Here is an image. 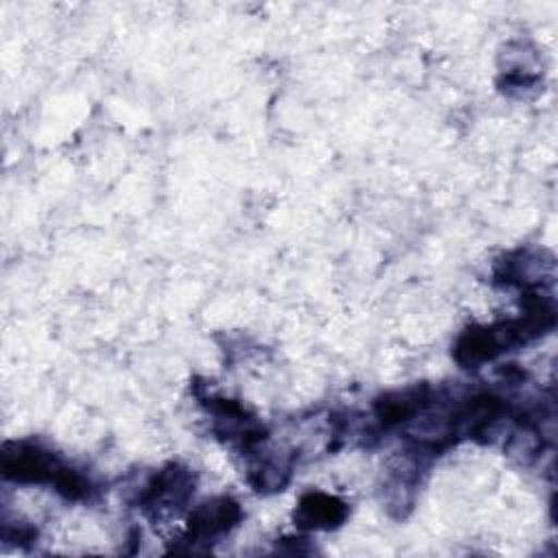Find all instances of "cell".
Returning a JSON list of instances; mask_svg holds the SVG:
<instances>
[{
    "instance_id": "cell-7",
    "label": "cell",
    "mask_w": 558,
    "mask_h": 558,
    "mask_svg": "<svg viewBox=\"0 0 558 558\" xmlns=\"http://www.w3.org/2000/svg\"><path fill=\"white\" fill-rule=\"evenodd\" d=\"M495 327H469L453 347V357L464 368H475L501 353Z\"/></svg>"
},
{
    "instance_id": "cell-4",
    "label": "cell",
    "mask_w": 558,
    "mask_h": 558,
    "mask_svg": "<svg viewBox=\"0 0 558 558\" xmlns=\"http://www.w3.org/2000/svg\"><path fill=\"white\" fill-rule=\"evenodd\" d=\"M495 277L506 283H517L525 288H536L554 279V259H543V253L532 248H521L499 262Z\"/></svg>"
},
{
    "instance_id": "cell-6",
    "label": "cell",
    "mask_w": 558,
    "mask_h": 558,
    "mask_svg": "<svg viewBox=\"0 0 558 558\" xmlns=\"http://www.w3.org/2000/svg\"><path fill=\"white\" fill-rule=\"evenodd\" d=\"M434 401L429 386H414L399 392H390L375 401V416L379 425L392 427L403 421L414 418L418 412L429 408Z\"/></svg>"
},
{
    "instance_id": "cell-2",
    "label": "cell",
    "mask_w": 558,
    "mask_h": 558,
    "mask_svg": "<svg viewBox=\"0 0 558 558\" xmlns=\"http://www.w3.org/2000/svg\"><path fill=\"white\" fill-rule=\"evenodd\" d=\"M240 519V504L231 497H216L203 501L198 508L192 510L187 519V532L183 543L190 545V551H205L209 543H216V538L231 532Z\"/></svg>"
},
{
    "instance_id": "cell-5",
    "label": "cell",
    "mask_w": 558,
    "mask_h": 558,
    "mask_svg": "<svg viewBox=\"0 0 558 558\" xmlns=\"http://www.w3.org/2000/svg\"><path fill=\"white\" fill-rule=\"evenodd\" d=\"M349 514V506L325 493H307L294 510V523L301 530H333Z\"/></svg>"
},
{
    "instance_id": "cell-1",
    "label": "cell",
    "mask_w": 558,
    "mask_h": 558,
    "mask_svg": "<svg viewBox=\"0 0 558 558\" xmlns=\"http://www.w3.org/2000/svg\"><path fill=\"white\" fill-rule=\"evenodd\" d=\"M2 473L20 484H54L68 499H81L89 493V482L65 466L54 453L31 442H7L2 449Z\"/></svg>"
},
{
    "instance_id": "cell-3",
    "label": "cell",
    "mask_w": 558,
    "mask_h": 558,
    "mask_svg": "<svg viewBox=\"0 0 558 558\" xmlns=\"http://www.w3.org/2000/svg\"><path fill=\"white\" fill-rule=\"evenodd\" d=\"M194 493V475L179 466V464H168L159 473L150 477V482L144 486L140 495V506L148 514H163L172 512L174 508H181L190 495Z\"/></svg>"
}]
</instances>
